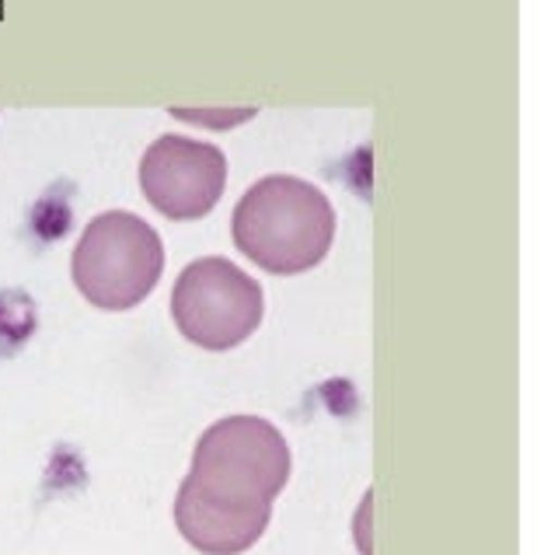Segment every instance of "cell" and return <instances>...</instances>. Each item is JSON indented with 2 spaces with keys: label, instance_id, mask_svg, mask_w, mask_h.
<instances>
[{
  "label": "cell",
  "instance_id": "3",
  "mask_svg": "<svg viewBox=\"0 0 558 555\" xmlns=\"http://www.w3.org/2000/svg\"><path fill=\"white\" fill-rule=\"evenodd\" d=\"M70 273L87 304L130 311L150 298L165 273L161 234L130 210H105L87 220Z\"/></svg>",
  "mask_w": 558,
  "mask_h": 555
},
{
  "label": "cell",
  "instance_id": "5",
  "mask_svg": "<svg viewBox=\"0 0 558 555\" xmlns=\"http://www.w3.org/2000/svg\"><path fill=\"white\" fill-rule=\"evenodd\" d=\"M227 158L217 144L189 136H157L140 161V189L168 220H199L223 196Z\"/></svg>",
  "mask_w": 558,
  "mask_h": 555
},
{
  "label": "cell",
  "instance_id": "2",
  "mask_svg": "<svg viewBox=\"0 0 558 555\" xmlns=\"http://www.w3.org/2000/svg\"><path fill=\"white\" fill-rule=\"evenodd\" d=\"M234 245L276 276L307 273L336 241V210L318 185L296 176H269L244 189L231 217Z\"/></svg>",
  "mask_w": 558,
  "mask_h": 555
},
{
  "label": "cell",
  "instance_id": "1",
  "mask_svg": "<svg viewBox=\"0 0 558 555\" xmlns=\"http://www.w3.org/2000/svg\"><path fill=\"white\" fill-rule=\"evenodd\" d=\"M290 479V447L262 415H227L209 426L174 496V524L203 555H241L269 528Z\"/></svg>",
  "mask_w": 558,
  "mask_h": 555
},
{
  "label": "cell",
  "instance_id": "4",
  "mask_svg": "<svg viewBox=\"0 0 558 555\" xmlns=\"http://www.w3.org/2000/svg\"><path fill=\"white\" fill-rule=\"evenodd\" d=\"M266 315L262 287L241 266L223 255H206L189 263L171 290V318L179 333L203 350H234Z\"/></svg>",
  "mask_w": 558,
  "mask_h": 555
}]
</instances>
